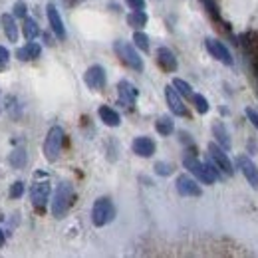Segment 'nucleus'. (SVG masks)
<instances>
[{
	"instance_id": "f257e3e1",
	"label": "nucleus",
	"mask_w": 258,
	"mask_h": 258,
	"mask_svg": "<svg viewBox=\"0 0 258 258\" xmlns=\"http://www.w3.org/2000/svg\"><path fill=\"white\" fill-rule=\"evenodd\" d=\"M183 165L193 173L201 183H205V185H213V183L219 179V167H217L215 163H213V165L201 163L193 153H187V155L183 157Z\"/></svg>"
},
{
	"instance_id": "f03ea898",
	"label": "nucleus",
	"mask_w": 258,
	"mask_h": 258,
	"mask_svg": "<svg viewBox=\"0 0 258 258\" xmlns=\"http://www.w3.org/2000/svg\"><path fill=\"white\" fill-rule=\"evenodd\" d=\"M74 203V187L72 183L62 181L58 187H56V193H54V201H52V215L56 219H62L66 217V213L70 211Z\"/></svg>"
},
{
	"instance_id": "7ed1b4c3",
	"label": "nucleus",
	"mask_w": 258,
	"mask_h": 258,
	"mask_svg": "<svg viewBox=\"0 0 258 258\" xmlns=\"http://www.w3.org/2000/svg\"><path fill=\"white\" fill-rule=\"evenodd\" d=\"M62 145H64V129L60 125L50 127L46 141H44V155L50 163L58 161L60 153H62Z\"/></svg>"
},
{
	"instance_id": "20e7f679",
	"label": "nucleus",
	"mask_w": 258,
	"mask_h": 258,
	"mask_svg": "<svg viewBox=\"0 0 258 258\" xmlns=\"http://www.w3.org/2000/svg\"><path fill=\"white\" fill-rule=\"evenodd\" d=\"M113 219H115V207H113L111 199L99 197L94 203V209H92V223L96 226H105Z\"/></svg>"
},
{
	"instance_id": "39448f33",
	"label": "nucleus",
	"mask_w": 258,
	"mask_h": 258,
	"mask_svg": "<svg viewBox=\"0 0 258 258\" xmlns=\"http://www.w3.org/2000/svg\"><path fill=\"white\" fill-rule=\"evenodd\" d=\"M113 48H115V52H117V56L121 58V62L125 66H129L131 70H135V72H141L143 70V60L139 58V54L135 52V48L125 42V40H117L115 44H113Z\"/></svg>"
},
{
	"instance_id": "423d86ee",
	"label": "nucleus",
	"mask_w": 258,
	"mask_h": 258,
	"mask_svg": "<svg viewBox=\"0 0 258 258\" xmlns=\"http://www.w3.org/2000/svg\"><path fill=\"white\" fill-rule=\"evenodd\" d=\"M50 193H52V187L48 181H36L30 189V199H32V205L36 209H44L50 201Z\"/></svg>"
},
{
	"instance_id": "0eeeda50",
	"label": "nucleus",
	"mask_w": 258,
	"mask_h": 258,
	"mask_svg": "<svg viewBox=\"0 0 258 258\" xmlns=\"http://www.w3.org/2000/svg\"><path fill=\"white\" fill-rule=\"evenodd\" d=\"M209 155H211V159H213V163L225 173L226 177H230L232 173H234V169H232V163H230V159L226 157L225 149L219 145V143H211L209 145Z\"/></svg>"
},
{
	"instance_id": "6e6552de",
	"label": "nucleus",
	"mask_w": 258,
	"mask_h": 258,
	"mask_svg": "<svg viewBox=\"0 0 258 258\" xmlns=\"http://www.w3.org/2000/svg\"><path fill=\"white\" fill-rule=\"evenodd\" d=\"M84 82H86V86L90 90H96V92L103 90L105 88V70L99 64L90 66L86 70V74H84Z\"/></svg>"
},
{
	"instance_id": "1a4fd4ad",
	"label": "nucleus",
	"mask_w": 258,
	"mask_h": 258,
	"mask_svg": "<svg viewBox=\"0 0 258 258\" xmlns=\"http://www.w3.org/2000/svg\"><path fill=\"white\" fill-rule=\"evenodd\" d=\"M205 46H207L209 54H211L215 60L223 62L225 66H232V56H230V52L226 50V46L223 42L213 40V38H207V40H205Z\"/></svg>"
},
{
	"instance_id": "9d476101",
	"label": "nucleus",
	"mask_w": 258,
	"mask_h": 258,
	"mask_svg": "<svg viewBox=\"0 0 258 258\" xmlns=\"http://www.w3.org/2000/svg\"><path fill=\"white\" fill-rule=\"evenodd\" d=\"M165 99H167V103H169V109H171L175 115H179V117H185V115H187V105L183 103L181 94H179L173 86H167V88H165Z\"/></svg>"
},
{
	"instance_id": "9b49d317",
	"label": "nucleus",
	"mask_w": 258,
	"mask_h": 258,
	"mask_svg": "<svg viewBox=\"0 0 258 258\" xmlns=\"http://www.w3.org/2000/svg\"><path fill=\"white\" fill-rule=\"evenodd\" d=\"M236 165H238V169L242 171L244 179L250 183V187H252V189H258V167L256 165L250 161L248 157H238V159H236Z\"/></svg>"
},
{
	"instance_id": "f8f14e48",
	"label": "nucleus",
	"mask_w": 258,
	"mask_h": 258,
	"mask_svg": "<svg viewBox=\"0 0 258 258\" xmlns=\"http://www.w3.org/2000/svg\"><path fill=\"white\" fill-rule=\"evenodd\" d=\"M46 14H48V22H50L52 32L56 34L60 40H64L66 38V26H64V22H62V16H60L58 8H56L54 4H48V6H46Z\"/></svg>"
},
{
	"instance_id": "ddd939ff",
	"label": "nucleus",
	"mask_w": 258,
	"mask_h": 258,
	"mask_svg": "<svg viewBox=\"0 0 258 258\" xmlns=\"http://www.w3.org/2000/svg\"><path fill=\"white\" fill-rule=\"evenodd\" d=\"M177 191L183 197H201V187L197 185V181H193L187 175H179L177 177Z\"/></svg>"
},
{
	"instance_id": "4468645a",
	"label": "nucleus",
	"mask_w": 258,
	"mask_h": 258,
	"mask_svg": "<svg viewBox=\"0 0 258 258\" xmlns=\"http://www.w3.org/2000/svg\"><path fill=\"white\" fill-rule=\"evenodd\" d=\"M131 147H133V153L139 157H151L155 153V143L149 137H135Z\"/></svg>"
},
{
	"instance_id": "2eb2a0df",
	"label": "nucleus",
	"mask_w": 258,
	"mask_h": 258,
	"mask_svg": "<svg viewBox=\"0 0 258 258\" xmlns=\"http://www.w3.org/2000/svg\"><path fill=\"white\" fill-rule=\"evenodd\" d=\"M157 62L161 66L165 72H175L177 70V58H175V54L169 50V48H159L157 50Z\"/></svg>"
},
{
	"instance_id": "dca6fc26",
	"label": "nucleus",
	"mask_w": 258,
	"mask_h": 258,
	"mask_svg": "<svg viewBox=\"0 0 258 258\" xmlns=\"http://www.w3.org/2000/svg\"><path fill=\"white\" fill-rule=\"evenodd\" d=\"M97 113H99V119H101L107 127H117V125L121 123L119 113H117L115 109H111L109 105H101V107L97 109Z\"/></svg>"
},
{
	"instance_id": "f3484780",
	"label": "nucleus",
	"mask_w": 258,
	"mask_h": 258,
	"mask_svg": "<svg viewBox=\"0 0 258 258\" xmlns=\"http://www.w3.org/2000/svg\"><path fill=\"white\" fill-rule=\"evenodd\" d=\"M0 24H2V30H4V34H6L8 42H16V40H18V26H16V22H14V16H10V14H2Z\"/></svg>"
},
{
	"instance_id": "a211bd4d",
	"label": "nucleus",
	"mask_w": 258,
	"mask_h": 258,
	"mask_svg": "<svg viewBox=\"0 0 258 258\" xmlns=\"http://www.w3.org/2000/svg\"><path fill=\"white\" fill-rule=\"evenodd\" d=\"M40 52H42L40 44L30 42V44H26L24 48H20V50L16 52V56H18V60H20V62H30V60H36V58L40 56Z\"/></svg>"
},
{
	"instance_id": "6ab92c4d",
	"label": "nucleus",
	"mask_w": 258,
	"mask_h": 258,
	"mask_svg": "<svg viewBox=\"0 0 258 258\" xmlns=\"http://www.w3.org/2000/svg\"><path fill=\"white\" fill-rule=\"evenodd\" d=\"M117 90H119V97H121L123 103H127V105L135 103V99H137V90H135L129 82L121 80V82L117 84Z\"/></svg>"
},
{
	"instance_id": "aec40b11",
	"label": "nucleus",
	"mask_w": 258,
	"mask_h": 258,
	"mask_svg": "<svg viewBox=\"0 0 258 258\" xmlns=\"http://www.w3.org/2000/svg\"><path fill=\"white\" fill-rule=\"evenodd\" d=\"M213 135L217 139V143L223 147V149H230V137H228V131L223 123H215L213 125Z\"/></svg>"
},
{
	"instance_id": "412c9836",
	"label": "nucleus",
	"mask_w": 258,
	"mask_h": 258,
	"mask_svg": "<svg viewBox=\"0 0 258 258\" xmlns=\"http://www.w3.org/2000/svg\"><path fill=\"white\" fill-rule=\"evenodd\" d=\"M28 161V155H26V149L24 147H16L12 153H10V165L14 169H22Z\"/></svg>"
},
{
	"instance_id": "4be33fe9",
	"label": "nucleus",
	"mask_w": 258,
	"mask_h": 258,
	"mask_svg": "<svg viewBox=\"0 0 258 258\" xmlns=\"http://www.w3.org/2000/svg\"><path fill=\"white\" fill-rule=\"evenodd\" d=\"M22 32H24V38L26 40H34V38H38L40 36V26H38V22L34 20V18H24V26H22Z\"/></svg>"
},
{
	"instance_id": "5701e85b",
	"label": "nucleus",
	"mask_w": 258,
	"mask_h": 258,
	"mask_svg": "<svg viewBox=\"0 0 258 258\" xmlns=\"http://www.w3.org/2000/svg\"><path fill=\"white\" fill-rule=\"evenodd\" d=\"M127 24L131 28H143L147 24V14L143 10H133L127 16Z\"/></svg>"
},
{
	"instance_id": "b1692460",
	"label": "nucleus",
	"mask_w": 258,
	"mask_h": 258,
	"mask_svg": "<svg viewBox=\"0 0 258 258\" xmlns=\"http://www.w3.org/2000/svg\"><path fill=\"white\" fill-rule=\"evenodd\" d=\"M173 88H175V90H177V92H179V94H181L183 97H187V99H193V96H195L193 88H191V86H189L185 80H179V78H177V80H173Z\"/></svg>"
},
{
	"instance_id": "393cba45",
	"label": "nucleus",
	"mask_w": 258,
	"mask_h": 258,
	"mask_svg": "<svg viewBox=\"0 0 258 258\" xmlns=\"http://www.w3.org/2000/svg\"><path fill=\"white\" fill-rule=\"evenodd\" d=\"M155 129H157V133H159V135H171V133H173V129H175L173 119H171V117H161V119L155 123Z\"/></svg>"
},
{
	"instance_id": "a878e982",
	"label": "nucleus",
	"mask_w": 258,
	"mask_h": 258,
	"mask_svg": "<svg viewBox=\"0 0 258 258\" xmlns=\"http://www.w3.org/2000/svg\"><path fill=\"white\" fill-rule=\"evenodd\" d=\"M133 42H135V46H137L139 50L149 52V38H147V34H143L137 30V32L133 34Z\"/></svg>"
},
{
	"instance_id": "bb28decb",
	"label": "nucleus",
	"mask_w": 258,
	"mask_h": 258,
	"mask_svg": "<svg viewBox=\"0 0 258 258\" xmlns=\"http://www.w3.org/2000/svg\"><path fill=\"white\" fill-rule=\"evenodd\" d=\"M193 101L199 113H207V111H209V101H207V97H203L201 94H195Z\"/></svg>"
},
{
	"instance_id": "cd10ccee",
	"label": "nucleus",
	"mask_w": 258,
	"mask_h": 258,
	"mask_svg": "<svg viewBox=\"0 0 258 258\" xmlns=\"http://www.w3.org/2000/svg\"><path fill=\"white\" fill-rule=\"evenodd\" d=\"M155 173L157 175H161V177H167V175H171L173 173V165L171 163H155Z\"/></svg>"
},
{
	"instance_id": "c85d7f7f",
	"label": "nucleus",
	"mask_w": 258,
	"mask_h": 258,
	"mask_svg": "<svg viewBox=\"0 0 258 258\" xmlns=\"http://www.w3.org/2000/svg\"><path fill=\"white\" fill-rule=\"evenodd\" d=\"M203 4H205V8L209 10V14L219 22L221 20V14H219V8H217V4H215V0H203Z\"/></svg>"
},
{
	"instance_id": "c756f323",
	"label": "nucleus",
	"mask_w": 258,
	"mask_h": 258,
	"mask_svg": "<svg viewBox=\"0 0 258 258\" xmlns=\"http://www.w3.org/2000/svg\"><path fill=\"white\" fill-rule=\"evenodd\" d=\"M14 16H16V18H26V16H28V6H26L22 0H18V2L14 4Z\"/></svg>"
},
{
	"instance_id": "7c9ffc66",
	"label": "nucleus",
	"mask_w": 258,
	"mask_h": 258,
	"mask_svg": "<svg viewBox=\"0 0 258 258\" xmlns=\"http://www.w3.org/2000/svg\"><path fill=\"white\" fill-rule=\"evenodd\" d=\"M10 197L12 199H20L22 195H24V183L22 181H16V183H12V187H10Z\"/></svg>"
},
{
	"instance_id": "2f4dec72",
	"label": "nucleus",
	"mask_w": 258,
	"mask_h": 258,
	"mask_svg": "<svg viewBox=\"0 0 258 258\" xmlns=\"http://www.w3.org/2000/svg\"><path fill=\"white\" fill-rule=\"evenodd\" d=\"M8 62H10V52L4 46H0V72L8 66Z\"/></svg>"
},
{
	"instance_id": "473e14b6",
	"label": "nucleus",
	"mask_w": 258,
	"mask_h": 258,
	"mask_svg": "<svg viewBox=\"0 0 258 258\" xmlns=\"http://www.w3.org/2000/svg\"><path fill=\"white\" fill-rule=\"evenodd\" d=\"M244 113H246V117L250 119V123L258 129V113H256V111H254L252 107H246V111H244Z\"/></svg>"
},
{
	"instance_id": "72a5a7b5",
	"label": "nucleus",
	"mask_w": 258,
	"mask_h": 258,
	"mask_svg": "<svg viewBox=\"0 0 258 258\" xmlns=\"http://www.w3.org/2000/svg\"><path fill=\"white\" fill-rule=\"evenodd\" d=\"M133 10H145V0H125Z\"/></svg>"
},
{
	"instance_id": "f704fd0d",
	"label": "nucleus",
	"mask_w": 258,
	"mask_h": 258,
	"mask_svg": "<svg viewBox=\"0 0 258 258\" xmlns=\"http://www.w3.org/2000/svg\"><path fill=\"white\" fill-rule=\"evenodd\" d=\"M4 240H6V236H4V232H2V228H0V246L4 244Z\"/></svg>"
},
{
	"instance_id": "c9c22d12",
	"label": "nucleus",
	"mask_w": 258,
	"mask_h": 258,
	"mask_svg": "<svg viewBox=\"0 0 258 258\" xmlns=\"http://www.w3.org/2000/svg\"><path fill=\"white\" fill-rule=\"evenodd\" d=\"M0 111H2V105H0Z\"/></svg>"
}]
</instances>
